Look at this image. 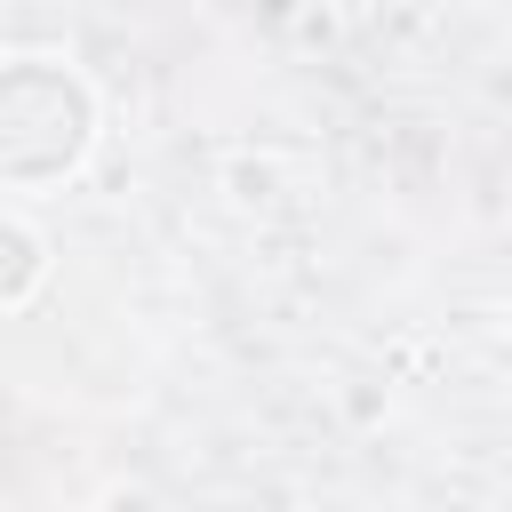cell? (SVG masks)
I'll use <instances>...</instances> for the list:
<instances>
[{
    "instance_id": "cell-1",
    "label": "cell",
    "mask_w": 512,
    "mask_h": 512,
    "mask_svg": "<svg viewBox=\"0 0 512 512\" xmlns=\"http://www.w3.org/2000/svg\"><path fill=\"white\" fill-rule=\"evenodd\" d=\"M96 144V88L56 56H8L0 64V184L48 192L80 176Z\"/></svg>"
},
{
    "instance_id": "cell-2",
    "label": "cell",
    "mask_w": 512,
    "mask_h": 512,
    "mask_svg": "<svg viewBox=\"0 0 512 512\" xmlns=\"http://www.w3.org/2000/svg\"><path fill=\"white\" fill-rule=\"evenodd\" d=\"M48 280V240L24 216H0V312L32 304V288Z\"/></svg>"
}]
</instances>
